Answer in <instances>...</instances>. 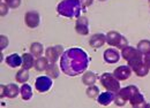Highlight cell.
<instances>
[{
  "instance_id": "d4e9b609",
  "label": "cell",
  "mask_w": 150,
  "mask_h": 108,
  "mask_svg": "<svg viewBox=\"0 0 150 108\" xmlns=\"http://www.w3.org/2000/svg\"><path fill=\"white\" fill-rule=\"evenodd\" d=\"M136 48L143 54L149 53L150 52V40H148V39H142L141 41H139Z\"/></svg>"
},
{
  "instance_id": "f1b7e54d",
  "label": "cell",
  "mask_w": 150,
  "mask_h": 108,
  "mask_svg": "<svg viewBox=\"0 0 150 108\" xmlns=\"http://www.w3.org/2000/svg\"><path fill=\"white\" fill-rule=\"evenodd\" d=\"M8 8H9V6L6 4V2H4V0L0 2V15L1 16H5V15H7V13H8Z\"/></svg>"
},
{
  "instance_id": "484cf974",
  "label": "cell",
  "mask_w": 150,
  "mask_h": 108,
  "mask_svg": "<svg viewBox=\"0 0 150 108\" xmlns=\"http://www.w3.org/2000/svg\"><path fill=\"white\" fill-rule=\"evenodd\" d=\"M149 67L147 66V65H144V62L142 63V65H140L135 70L134 72L136 74V76H139V77H144V76H147L148 75V72H149Z\"/></svg>"
},
{
  "instance_id": "9a60e30c",
  "label": "cell",
  "mask_w": 150,
  "mask_h": 108,
  "mask_svg": "<svg viewBox=\"0 0 150 108\" xmlns=\"http://www.w3.org/2000/svg\"><path fill=\"white\" fill-rule=\"evenodd\" d=\"M6 63L12 67V68H16L22 66V56H20L19 54L14 53V54H9L7 58H6Z\"/></svg>"
},
{
  "instance_id": "8992f818",
  "label": "cell",
  "mask_w": 150,
  "mask_h": 108,
  "mask_svg": "<svg viewBox=\"0 0 150 108\" xmlns=\"http://www.w3.org/2000/svg\"><path fill=\"white\" fill-rule=\"evenodd\" d=\"M62 53H64V47L61 45L51 46V47H47L45 50V56L50 63H56Z\"/></svg>"
},
{
  "instance_id": "e0dca14e",
  "label": "cell",
  "mask_w": 150,
  "mask_h": 108,
  "mask_svg": "<svg viewBox=\"0 0 150 108\" xmlns=\"http://www.w3.org/2000/svg\"><path fill=\"white\" fill-rule=\"evenodd\" d=\"M121 37L122 36L119 32H117V31H110V32L106 34V43L110 46L117 47L118 44H119V41H120V39H121Z\"/></svg>"
},
{
  "instance_id": "6da1fadb",
  "label": "cell",
  "mask_w": 150,
  "mask_h": 108,
  "mask_svg": "<svg viewBox=\"0 0 150 108\" xmlns=\"http://www.w3.org/2000/svg\"><path fill=\"white\" fill-rule=\"evenodd\" d=\"M89 65L88 54L79 47H72L64 52L60 59V69L67 76H77L87 70Z\"/></svg>"
},
{
  "instance_id": "cb8c5ba5",
  "label": "cell",
  "mask_w": 150,
  "mask_h": 108,
  "mask_svg": "<svg viewBox=\"0 0 150 108\" xmlns=\"http://www.w3.org/2000/svg\"><path fill=\"white\" fill-rule=\"evenodd\" d=\"M44 52V47H43V45L40 44V43H33L31 45H30V53L33 54V55H35V56H42V54Z\"/></svg>"
},
{
  "instance_id": "7a4b0ae2",
  "label": "cell",
  "mask_w": 150,
  "mask_h": 108,
  "mask_svg": "<svg viewBox=\"0 0 150 108\" xmlns=\"http://www.w3.org/2000/svg\"><path fill=\"white\" fill-rule=\"evenodd\" d=\"M82 8L81 0H62L57 7V12L65 18H80Z\"/></svg>"
},
{
  "instance_id": "3957f363",
  "label": "cell",
  "mask_w": 150,
  "mask_h": 108,
  "mask_svg": "<svg viewBox=\"0 0 150 108\" xmlns=\"http://www.w3.org/2000/svg\"><path fill=\"white\" fill-rule=\"evenodd\" d=\"M137 92H139V89L135 85H129V86H126L124 89H120L114 98V104L118 107L125 106V104L127 101H129V99Z\"/></svg>"
},
{
  "instance_id": "5b68a950",
  "label": "cell",
  "mask_w": 150,
  "mask_h": 108,
  "mask_svg": "<svg viewBox=\"0 0 150 108\" xmlns=\"http://www.w3.org/2000/svg\"><path fill=\"white\" fill-rule=\"evenodd\" d=\"M35 88L38 92H47L52 88V77H50L49 75L37 77L35 81Z\"/></svg>"
},
{
  "instance_id": "f546056e",
  "label": "cell",
  "mask_w": 150,
  "mask_h": 108,
  "mask_svg": "<svg viewBox=\"0 0 150 108\" xmlns=\"http://www.w3.org/2000/svg\"><path fill=\"white\" fill-rule=\"evenodd\" d=\"M5 2L9 6V8H18L21 5V0H5Z\"/></svg>"
},
{
  "instance_id": "8fae6325",
  "label": "cell",
  "mask_w": 150,
  "mask_h": 108,
  "mask_svg": "<svg viewBox=\"0 0 150 108\" xmlns=\"http://www.w3.org/2000/svg\"><path fill=\"white\" fill-rule=\"evenodd\" d=\"M103 56H104V61L108 62V63H110V65L117 63L120 60V54H119V52L117 50H114V48H108L104 52Z\"/></svg>"
},
{
  "instance_id": "4dcf8cb0",
  "label": "cell",
  "mask_w": 150,
  "mask_h": 108,
  "mask_svg": "<svg viewBox=\"0 0 150 108\" xmlns=\"http://www.w3.org/2000/svg\"><path fill=\"white\" fill-rule=\"evenodd\" d=\"M7 45H8V38L6 36H4V35H1L0 36V48L5 50L7 47Z\"/></svg>"
},
{
  "instance_id": "277c9868",
  "label": "cell",
  "mask_w": 150,
  "mask_h": 108,
  "mask_svg": "<svg viewBox=\"0 0 150 108\" xmlns=\"http://www.w3.org/2000/svg\"><path fill=\"white\" fill-rule=\"evenodd\" d=\"M99 82L100 84L105 88V90L112 91L114 93H118L120 90V81H118L114 75L111 72H104L102 74V76L99 77Z\"/></svg>"
},
{
  "instance_id": "d6986e66",
  "label": "cell",
  "mask_w": 150,
  "mask_h": 108,
  "mask_svg": "<svg viewBox=\"0 0 150 108\" xmlns=\"http://www.w3.org/2000/svg\"><path fill=\"white\" fill-rule=\"evenodd\" d=\"M49 65H50V62H49V60L46 59V56H45V58L38 56L37 59H36V61H35V69H36L37 72H45V70L47 69Z\"/></svg>"
},
{
  "instance_id": "836d02e7",
  "label": "cell",
  "mask_w": 150,
  "mask_h": 108,
  "mask_svg": "<svg viewBox=\"0 0 150 108\" xmlns=\"http://www.w3.org/2000/svg\"><path fill=\"white\" fill-rule=\"evenodd\" d=\"M0 97H6V85H0Z\"/></svg>"
},
{
  "instance_id": "4fadbf2b",
  "label": "cell",
  "mask_w": 150,
  "mask_h": 108,
  "mask_svg": "<svg viewBox=\"0 0 150 108\" xmlns=\"http://www.w3.org/2000/svg\"><path fill=\"white\" fill-rule=\"evenodd\" d=\"M129 102H131L132 107L135 108H140V107H147L146 105V100H144V97L140 93V91L137 93H135L131 99H129Z\"/></svg>"
},
{
  "instance_id": "d6a6232c",
  "label": "cell",
  "mask_w": 150,
  "mask_h": 108,
  "mask_svg": "<svg viewBox=\"0 0 150 108\" xmlns=\"http://www.w3.org/2000/svg\"><path fill=\"white\" fill-rule=\"evenodd\" d=\"M143 62H144V65H147L150 68V52L147 54H144V56H143Z\"/></svg>"
},
{
  "instance_id": "e575fe53",
  "label": "cell",
  "mask_w": 150,
  "mask_h": 108,
  "mask_svg": "<svg viewBox=\"0 0 150 108\" xmlns=\"http://www.w3.org/2000/svg\"><path fill=\"white\" fill-rule=\"evenodd\" d=\"M99 1H105V0H99Z\"/></svg>"
},
{
  "instance_id": "7402d4cb",
  "label": "cell",
  "mask_w": 150,
  "mask_h": 108,
  "mask_svg": "<svg viewBox=\"0 0 150 108\" xmlns=\"http://www.w3.org/2000/svg\"><path fill=\"white\" fill-rule=\"evenodd\" d=\"M137 52V48H134V47H132L129 45H127L126 47H124L122 50H121V56L126 60V61H128L131 58H133L135 54Z\"/></svg>"
},
{
  "instance_id": "5bb4252c",
  "label": "cell",
  "mask_w": 150,
  "mask_h": 108,
  "mask_svg": "<svg viewBox=\"0 0 150 108\" xmlns=\"http://www.w3.org/2000/svg\"><path fill=\"white\" fill-rule=\"evenodd\" d=\"M128 66L132 68V70L134 72L140 65H142L143 63V53H141L139 50H137V52H136V54L133 56V58H131L128 61Z\"/></svg>"
},
{
  "instance_id": "ba28073f",
  "label": "cell",
  "mask_w": 150,
  "mask_h": 108,
  "mask_svg": "<svg viewBox=\"0 0 150 108\" xmlns=\"http://www.w3.org/2000/svg\"><path fill=\"white\" fill-rule=\"evenodd\" d=\"M75 31L81 36H87L89 34V22L88 18L84 16H80L76 18L75 23Z\"/></svg>"
},
{
  "instance_id": "52a82bcc",
  "label": "cell",
  "mask_w": 150,
  "mask_h": 108,
  "mask_svg": "<svg viewBox=\"0 0 150 108\" xmlns=\"http://www.w3.org/2000/svg\"><path fill=\"white\" fill-rule=\"evenodd\" d=\"M24 22L27 24L28 28H37L40 23V16L38 14V12L35 11H29L25 13V16H24Z\"/></svg>"
},
{
  "instance_id": "d590c367",
  "label": "cell",
  "mask_w": 150,
  "mask_h": 108,
  "mask_svg": "<svg viewBox=\"0 0 150 108\" xmlns=\"http://www.w3.org/2000/svg\"><path fill=\"white\" fill-rule=\"evenodd\" d=\"M81 1H83V0H81Z\"/></svg>"
},
{
  "instance_id": "ac0fdd59",
  "label": "cell",
  "mask_w": 150,
  "mask_h": 108,
  "mask_svg": "<svg viewBox=\"0 0 150 108\" xmlns=\"http://www.w3.org/2000/svg\"><path fill=\"white\" fill-rule=\"evenodd\" d=\"M20 94H21L23 100H25V101L30 100L33 98V89H31V86L29 84H27V83H23L22 86L20 88Z\"/></svg>"
},
{
  "instance_id": "603a6c76",
  "label": "cell",
  "mask_w": 150,
  "mask_h": 108,
  "mask_svg": "<svg viewBox=\"0 0 150 108\" xmlns=\"http://www.w3.org/2000/svg\"><path fill=\"white\" fill-rule=\"evenodd\" d=\"M15 79H16L18 83H21V84L25 83L29 79V69H24V68L20 69L19 72H16Z\"/></svg>"
},
{
  "instance_id": "9c48e42d",
  "label": "cell",
  "mask_w": 150,
  "mask_h": 108,
  "mask_svg": "<svg viewBox=\"0 0 150 108\" xmlns=\"http://www.w3.org/2000/svg\"><path fill=\"white\" fill-rule=\"evenodd\" d=\"M113 75L118 81H126L131 77L132 68L129 66H120L117 69H114Z\"/></svg>"
},
{
  "instance_id": "83f0119b",
  "label": "cell",
  "mask_w": 150,
  "mask_h": 108,
  "mask_svg": "<svg viewBox=\"0 0 150 108\" xmlns=\"http://www.w3.org/2000/svg\"><path fill=\"white\" fill-rule=\"evenodd\" d=\"M86 93H87V95H88L89 98H91V99H97L98 95H99V89L94 84V85L88 86V89H87V91H86Z\"/></svg>"
},
{
  "instance_id": "4316f807",
  "label": "cell",
  "mask_w": 150,
  "mask_h": 108,
  "mask_svg": "<svg viewBox=\"0 0 150 108\" xmlns=\"http://www.w3.org/2000/svg\"><path fill=\"white\" fill-rule=\"evenodd\" d=\"M46 74L50 77H52V78H57L59 76V68H58V66H57L56 63H50L47 69H46Z\"/></svg>"
},
{
  "instance_id": "2e32d148",
  "label": "cell",
  "mask_w": 150,
  "mask_h": 108,
  "mask_svg": "<svg viewBox=\"0 0 150 108\" xmlns=\"http://www.w3.org/2000/svg\"><path fill=\"white\" fill-rule=\"evenodd\" d=\"M35 55L31 53H24L22 55V68L24 69H31L33 67H35Z\"/></svg>"
},
{
  "instance_id": "7c38bea8",
  "label": "cell",
  "mask_w": 150,
  "mask_h": 108,
  "mask_svg": "<svg viewBox=\"0 0 150 108\" xmlns=\"http://www.w3.org/2000/svg\"><path fill=\"white\" fill-rule=\"evenodd\" d=\"M105 43H106V36L103 35V34H95V35L90 37V40H89L90 46L94 47V48L102 47Z\"/></svg>"
},
{
  "instance_id": "1f68e13d",
  "label": "cell",
  "mask_w": 150,
  "mask_h": 108,
  "mask_svg": "<svg viewBox=\"0 0 150 108\" xmlns=\"http://www.w3.org/2000/svg\"><path fill=\"white\" fill-rule=\"evenodd\" d=\"M128 45V41H127V39L125 38V37H121V39H120V41H119V44H118V48H120V50H122L124 47H126Z\"/></svg>"
},
{
  "instance_id": "ffe728a7",
  "label": "cell",
  "mask_w": 150,
  "mask_h": 108,
  "mask_svg": "<svg viewBox=\"0 0 150 108\" xmlns=\"http://www.w3.org/2000/svg\"><path fill=\"white\" fill-rule=\"evenodd\" d=\"M20 93V88L16 84H7L6 85V97L9 99H14Z\"/></svg>"
},
{
  "instance_id": "30bf717a",
  "label": "cell",
  "mask_w": 150,
  "mask_h": 108,
  "mask_svg": "<svg viewBox=\"0 0 150 108\" xmlns=\"http://www.w3.org/2000/svg\"><path fill=\"white\" fill-rule=\"evenodd\" d=\"M117 93H114L112 91H105L103 93H99L98 98H97V101L99 105L102 106H109L112 101H114V98H115Z\"/></svg>"
},
{
  "instance_id": "44dd1931",
  "label": "cell",
  "mask_w": 150,
  "mask_h": 108,
  "mask_svg": "<svg viewBox=\"0 0 150 108\" xmlns=\"http://www.w3.org/2000/svg\"><path fill=\"white\" fill-rule=\"evenodd\" d=\"M96 79H97V76L95 75L93 72H83V76H82V82L84 85H94L96 83Z\"/></svg>"
}]
</instances>
